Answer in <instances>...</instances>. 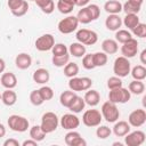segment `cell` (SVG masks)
Returning a JSON list of instances; mask_svg holds the SVG:
<instances>
[{"instance_id": "1", "label": "cell", "mask_w": 146, "mask_h": 146, "mask_svg": "<svg viewBox=\"0 0 146 146\" xmlns=\"http://www.w3.org/2000/svg\"><path fill=\"white\" fill-rule=\"evenodd\" d=\"M103 119H105L107 122L110 123H114L115 121L119 120L120 117V111L116 106V104L107 100L102 105V110H100Z\"/></svg>"}, {"instance_id": "2", "label": "cell", "mask_w": 146, "mask_h": 146, "mask_svg": "<svg viewBox=\"0 0 146 146\" xmlns=\"http://www.w3.org/2000/svg\"><path fill=\"white\" fill-rule=\"evenodd\" d=\"M58 124H59L58 116L54 112H46L42 115V117H41V124H40V127L46 132V135L54 132L57 129Z\"/></svg>"}, {"instance_id": "3", "label": "cell", "mask_w": 146, "mask_h": 146, "mask_svg": "<svg viewBox=\"0 0 146 146\" xmlns=\"http://www.w3.org/2000/svg\"><path fill=\"white\" fill-rule=\"evenodd\" d=\"M8 127L16 132H25L30 128V122L26 117L17 114H13L8 117Z\"/></svg>"}, {"instance_id": "4", "label": "cell", "mask_w": 146, "mask_h": 146, "mask_svg": "<svg viewBox=\"0 0 146 146\" xmlns=\"http://www.w3.org/2000/svg\"><path fill=\"white\" fill-rule=\"evenodd\" d=\"M130 98H131L130 91L123 87L112 89L108 92V100L114 104H125L130 100Z\"/></svg>"}, {"instance_id": "5", "label": "cell", "mask_w": 146, "mask_h": 146, "mask_svg": "<svg viewBox=\"0 0 146 146\" xmlns=\"http://www.w3.org/2000/svg\"><path fill=\"white\" fill-rule=\"evenodd\" d=\"M130 70H131V65H130L129 58H125L123 56H120V57H117L114 60L113 72H114V74L116 76H119V78L128 76V74L130 73Z\"/></svg>"}, {"instance_id": "6", "label": "cell", "mask_w": 146, "mask_h": 146, "mask_svg": "<svg viewBox=\"0 0 146 146\" xmlns=\"http://www.w3.org/2000/svg\"><path fill=\"white\" fill-rule=\"evenodd\" d=\"M91 86H92V80L87 76H82V78L73 76L70 78L68 81V88L72 91H87L88 89L91 88Z\"/></svg>"}, {"instance_id": "7", "label": "cell", "mask_w": 146, "mask_h": 146, "mask_svg": "<svg viewBox=\"0 0 146 146\" xmlns=\"http://www.w3.org/2000/svg\"><path fill=\"white\" fill-rule=\"evenodd\" d=\"M75 38L78 40V42L84 44V46H92L98 41V34L92 31V30H88V29H81L76 32Z\"/></svg>"}, {"instance_id": "8", "label": "cell", "mask_w": 146, "mask_h": 146, "mask_svg": "<svg viewBox=\"0 0 146 146\" xmlns=\"http://www.w3.org/2000/svg\"><path fill=\"white\" fill-rule=\"evenodd\" d=\"M78 25H79V21L76 18V16H67V17L63 18L62 21H59L57 27L60 33L70 34L78 29Z\"/></svg>"}, {"instance_id": "9", "label": "cell", "mask_w": 146, "mask_h": 146, "mask_svg": "<svg viewBox=\"0 0 146 146\" xmlns=\"http://www.w3.org/2000/svg\"><path fill=\"white\" fill-rule=\"evenodd\" d=\"M103 120L102 113L98 110H87L82 115V122L87 127H98Z\"/></svg>"}, {"instance_id": "10", "label": "cell", "mask_w": 146, "mask_h": 146, "mask_svg": "<svg viewBox=\"0 0 146 146\" xmlns=\"http://www.w3.org/2000/svg\"><path fill=\"white\" fill-rule=\"evenodd\" d=\"M34 44H35V48L39 51H48V50H51V48L54 47L55 38H54L52 34L46 33V34H42L41 36H39L35 40Z\"/></svg>"}, {"instance_id": "11", "label": "cell", "mask_w": 146, "mask_h": 146, "mask_svg": "<svg viewBox=\"0 0 146 146\" xmlns=\"http://www.w3.org/2000/svg\"><path fill=\"white\" fill-rule=\"evenodd\" d=\"M146 122V112L143 108H137L132 111L128 116V123L131 127L139 128Z\"/></svg>"}, {"instance_id": "12", "label": "cell", "mask_w": 146, "mask_h": 146, "mask_svg": "<svg viewBox=\"0 0 146 146\" xmlns=\"http://www.w3.org/2000/svg\"><path fill=\"white\" fill-rule=\"evenodd\" d=\"M59 123L65 130H74L80 125V119L73 113H66L60 117Z\"/></svg>"}, {"instance_id": "13", "label": "cell", "mask_w": 146, "mask_h": 146, "mask_svg": "<svg viewBox=\"0 0 146 146\" xmlns=\"http://www.w3.org/2000/svg\"><path fill=\"white\" fill-rule=\"evenodd\" d=\"M145 141V132L141 130H136L128 132L124 136V143L128 146H140Z\"/></svg>"}, {"instance_id": "14", "label": "cell", "mask_w": 146, "mask_h": 146, "mask_svg": "<svg viewBox=\"0 0 146 146\" xmlns=\"http://www.w3.org/2000/svg\"><path fill=\"white\" fill-rule=\"evenodd\" d=\"M121 52H122V56L125 57V58H132V57H135L137 55V52H138V41L136 39L131 38L127 42L122 43Z\"/></svg>"}, {"instance_id": "15", "label": "cell", "mask_w": 146, "mask_h": 146, "mask_svg": "<svg viewBox=\"0 0 146 146\" xmlns=\"http://www.w3.org/2000/svg\"><path fill=\"white\" fill-rule=\"evenodd\" d=\"M65 144L68 146H86L87 141L81 137L78 131L70 130L65 135Z\"/></svg>"}, {"instance_id": "16", "label": "cell", "mask_w": 146, "mask_h": 146, "mask_svg": "<svg viewBox=\"0 0 146 146\" xmlns=\"http://www.w3.org/2000/svg\"><path fill=\"white\" fill-rule=\"evenodd\" d=\"M122 25V18L119 14H110L105 19V26L110 31H117Z\"/></svg>"}, {"instance_id": "17", "label": "cell", "mask_w": 146, "mask_h": 146, "mask_svg": "<svg viewBox=\"0 0 146 146\" xmlns=\"http://www.w3.org/2000/svg\"><path fill=\"white\" fill-rule=\"evenodd\" d=\"M16 67L19 70H26L32 65V57L26 52H21L15 58Z\"/></svg>"}, {"instance_id": "18", "label": "cell", "mask_w": 146, "mask_h": 146, "mask_svg": "<svg viewBox=\"0 0 146 146\" xmlns=\"http://www.w3.org/2000/svg\"><path fill=\"white\" fill-rule=\"evenodd\" d=\"M0 82L6 89H14L17 86V78L14 73L6 72V73H2Z\"/></svg>"}, {"instance_id": "19", "label": "cell", "mask_w": 146, "mask_h": 146, "mask_svg": "<svg viewBox=\"0 0 146 146\" xmlns=\"http://www.w3.org/2000/svg\"><path fill=\"white\" fill-rule=\"evenodd\" d=\"M84 103L91 107L94 106H97L99 104V100H100V95L97 90H94V89H88L84 94Z\"/></svg>"}, {"instance_id": "20", "label": "cell", "mask_w": 146, "mask_h": 146, "mask_svg": "<svg viewBox=\"0 0 146 146\" xmlns=\"http://www.w3.org/2000/svg\"><path fill=\"white\" fill-rule=\"evenodd\" d=\"M130 131V124L127 121H115L113 132L116 137H124Z\"/></svg>"}, {"instance_id": "21", "label": "cell", "mask_w": 146, "mask_h": 146, "mask_svg": "<svg viewBox=\"0 0 146 146\" xmlns=\"http://www.w3.org/2000/svg\"><path fill=\"white\" fill-rule=\"evenodd\" d=\"M32 78H33L34 82H36L39 84H44V83H47L49 81L50 74H49L48 70H46V68H38V70L34 71Z\"/></svg>"}, {"instance_id": "22", "label": "cell", "mask_w": 146, "mask_h": 146, "mask_svg": "<svg viewBox=\"0 0 146 146\" xmlns=\"http://www.w3.org/2000/svg\"><path fill=\"white\" fill-rule=\"evenodd\" d=\"M102 49L106 55H113L119 50V46H117L116 40L106 39L102 42Z\"/></svg>"}, {"instance_id": "23", "label": "cell", "mask_w": 146, "mask_h": 146, "mask_svg": "<svg viewBox=\"0 0 146 146\" xmlns=\"http://www.w3.org/2000/svg\"><path fill=\"white\" fill-rule=\"evenodd\" d=\"M17 100V95L13 89H6L1 94V102L6 106H13Z\"/></svg>"}, {"instance_id": "24", "label": "cell", "mask_w": 146, "mask_h": 146, "mask_svg": "<svg viewBox=\"0 0 146 146\" xmlns=\"http://www.w3.org/2000/svg\"><path fill=\"white\" fill-rule=\"evenodd\" d=\"M68 52L70 55H73L74 57H78V58L83 57L86 55V46L80 42H73L70 44Z\"/></svg>"}, {"instance_id": "25", "label": "cell", "mask_w": 146, "mask_h": 146, "mask_svg": "<svg viewBox=\"0 0 146 146\" xmlns=\"http://www.w3.org/2000/svg\"><path fill=\"white\" fill-rule=\"evenodd\" d=\"M104 9L108 14H120L122 11V3L117 0H108L105 2Z\"/></svg>"}, {"instance_id": "26", "label": "cell", "mask_w": 146, "mask_h": 146, "mask_svg": "<svg viewBox=\"0 0 146 146\" xmlns=\"http://www.w3.org/2000/svg\"><path fill=\"white\" fill-rule=\"evenodd\" d=\"M75 96H76L75 91L65 90V91H63V92L60 94V96H59V102H60V104H62L64 107H67V108H68V106L72 104L73 99L75 98Z\"/></svg>"}, {"instance_id": "27", "label": "cell", "mask_w": 146, "mask_h": 146, "mask_svg": "<svg viewBox=\"0 0 146 146\" xmlns=\"http://www.w3.org/2000/svg\"><path fill=\"white\" fill-rule=\"evenodd\" d=\"M128 90L130 91V94L133 95H141L145 91V84L143 81L140 80H133L129 83L128 86Z\"/></svg>"}, {"instance_id": "28", "label": "cell", "mask_w": 146, "mask_h": 146, "mask_svg": "<svg viewBox=\"0 0 146 146\" xmlns=\"http://www.w3.org/2000/svg\"><path fill=\"white\" fill-rule=\"evenodd\" d=\"M84 106H86V103H84V99L80 96H75V98L73 99L72 104L68 106V110L72 112V113H80L84 110Z\"/></svg>"}, {"instance_id": "29", "label": "cell", "mask_w": 146, "mask_h": 146, "mask_svg": "<svg viewBox=\"0 0 146 146\" xmlns=\"http://www.w3.org/2000/svg\"><path fill=\"white\" fill-rule=\"evenodd\" d=\"M35 3L44 14H51L55 10L54 0H35Z\"/></svg>"}, {"instance_id": "30", "label": "cell", "mask_w": 146, "mask_h": 146, "mask_svg": "<svg viewBox=\"0 0 146 146\" xmlns=\"http://www.w3.org/2000/svg\"><path fill=\"white\" fill-rule=\"evenodd\" d=\"M138 23H139V17L137 14H125L122 21V24H124V26L128 27L129 30H132Z\"/></svg>"}, {"instance_id": "31", "label": "cell", "mask_w": 146, "mask_h": 146, "mask_svg": "<svg viewBox=\"0 0 146 146\" xmlns=\"http://www.w3.org/2000/svg\"><path fill=\"white\" fill-rule=\"evenodd\" d=\"M92 59H94L95 67H102L107 64L108 57L104 51H97V52L92 54Z\"/></svg>"}, {"instance_id": "32", "label": "cell", "mask_w": 146, "mask_h": 146, "mask_svg": "<svg viewBox=\"0 0 146 146\" xmlns=\"http://www.w3.org/2000/svg\"><path fill=\"white\" fill-rule=\"evenodd\" d=\"M46 137V132L42 130V128L40 125H33L31 129H30V138L34 139L35 141H41L43 140Z\"/></svg>"}, {"instance_id": "33", "label": "cell", "mask_w": 146, "mask_h": 146, "mask_svg": "<svg viewBox=\"0 0 146 146\" xmlns=\"http://www.w3.org/2000/svg\"><path fill=\"white\" fill-rule=\"evenodd\" d=\"M130 72H131L133 80L143 81L146 78V67L144 65H136L132 70H130Z\"/></svg>"}, {"instance_id": "34", "label": "cell", "mask_w": 146, "mask_h": 146, "mask_svg": "<svg viewBox=\"0 0 146 146\" xmlns=\"http://www.w3.org/2000/svg\"><path fill=\"white\" fill-rule=\"evenodd\" d=\"M79 73V66L76 63L73 62H68L65 66H64V75L67 78H73L76 76Z\"/></svg>"}, {"instance_id": "35", "label": "cell", "mask_w": 146, "mask_h": 146, "mask_svg": "<svg viewBox=\"0 0 146 146\" xmlns=\"http://www.w3.org/2000/svg\"><path fill=\"white\" fill-rule=\"evenodd\" d=\"M51 62L57 67H64L70 62V55H68V52L67 54H64V55H58V56L52 55Z\"/></svg>"}, {"instance_id": "36", "label": "cell", "mask_w": 146, "mask_h": 146, "mask_svg": "<svg viewBox=\"0 0 146 146\" xmlns=\"http://www.w3.org/2000/svg\"><path fill=\"white\" fill-rule=\"evenodd\" d=\"M76 18H78L79 23H82V24H89L90 22H92V18H91L87 7H82V9H80L78 11Z\"/></svg>"}, {"instance_id": "37", "label": "cell", "mask_w": 146, "mask_h": 146, "mask_svg": "<svg viewBox=\"0 0 146 146\" xmlns=\"http://www.w3.org/2000/svg\"><path fill=\"white\" fill-rule=\"evenodd\" d=\"M140 8H141V6L136 5L129 0L124 5H122V10H124L125 14H138L140 11Z\"/></svg>"}, {"instance_id": "38", "label": "cell", "mask_w": 146, "mask_h": 146, "mask_svg": "<svg viewBox=\"0 0 146 146\" xmlns=\"http://www.w3.org/2000/svg\"><path fill=\"white\" fill-rule=\"evenodd\" d=\"M115 40L116 42H120V43H124L127 42L128 40H130L132 36H131V33L128 31V30H117L115 31Z\"/></svg>"}, {"instance_id": "39", "label": "cell", "mask_w": 146, "mask_h": 146, "mask_svg": "<svg viewBox=\"0 0 146 146\" xmlns=\"http://www.w3.org/2000/svg\"><path fill=\"white\" fill-rule=\"evenodd\" d=\"M74 7H75L74 5H72L70 2H66L64 0H58V2H57V9L62 14H70L73 10Z\"/></svg>"}, {"instance_id": "40", "label": "cell", "mask_w": 146, "mask_h": 146, "mask_svg": "<svg viewBox=\"0 0 146 146\" xmlns=\"http://www.w3.org/2000/svg\"><path fill=\"white\" fill-rule=\"evenodd\" d=\"M111 133H112V130L107 125H98L96 130V136L99 139H106L107 137L111 136Z\"/></svg>"}, {"instance_id": "41", "label": "cell", "mask_w": 146, "mask_h": 146, "mask_svg": "<svg viewBox=\"0 0 146 146\" xmlns=\"http://www.w3.org/2000/svg\"><path fill=\"white\" fill-rule=\"evenodd\" d=\"M30 102H31L34 106H40V105L43 104L44 100L42 99L39 89H38V90H33V91H31V94H30Z\"/></svg>"}, {"instance_id": "42", "label": "cell", "mask_w": 146, "mask_h": 146, "mask_svg": "<svg viewBox=\"0 0 146 146\" xmlns=\"http://www.w3.org/2000/svg\"><path fill=\"white\" fill-rule=\"evenodd\" d=\"M131 31H132L133 35H136L138 38H146V24H144V23L139 22Z\"/></svg>"}, {"instance_id": "43", "label": "cell", "mask_w": 146, "mask_h": 146, "mask_svg": "<svg viewBox=\"0 0 146 146\" xmlns=\"http://www.w3.org/2000/svg\"><path fill=\"white\" fill-rule=\"evenodd\" d=\"M39 91H40V95H41V97H42V99H43L44 102L50 100V99H52V97H54V90H52L50 87H48V86L41 87V88L39 89Z\"/></svg>"}, {"instance_id": "44", "label": "cell", "mask_w": 146, "mask_h": 146, "mask_svg": "<svg viewBox=\"0 0 146 146\" xmlns=\"http://www.w3.org/2000/svg\"><path fill=\"white\" fill-rule=\"evenodd\" d=\"M27 10H29V3H27L26 0H24L23 3H22L19 7H17L15 10L11 11V14H13L14 16H16V17H22V16H24V15L27 13Z\"/></svg>"}, {"instance_id": "45", "label": "cell", "mask_w": 146, "mask_h": 146, "mask_svg": "<svg viewBox=\"0 0 146 146\" xmlns=\"http://www.w3.org/2000/svg\"><path fill=\"white\" fill-rule=\"evenodd\" d=\"M122 80H121V78H119V76H111L108 80H107V88L110 89V90H112V89H116V88H120V87H122Z\"/></svg>"}, {"instance_id": "46", "label": "cell", "mask_w": 146, "mask_h": 146, "mask_svg": "<svg viewBox=\"0 0 146 146\" xmlns=\"http://www.w3.org/2000/svg\"><path fill=\"white\" fill-rule=\"evenodd\" d=\"M86 7H87V9H88V11H89L92 21H96V19L99 18V16H100V8L97 5L91 3V5H88Z\"/></svg>"}, {"instance_id": "47", "label": "cell", "mask_w": 146, "mask_h": 146, "mask_svg": "<svg viewBox=\"0 0 146 146\" xmlns=\"http://www.w3.org/2000/svg\"><path fill=\"white\" fill-rule=\"evenodd\" d=\"M51 51H52V55L58 56V55L67 54L68 52V49H67V47L64 43H55L54 47L51 48Z\"/></svg>"}, {"instance_id": "48", "label": "cell", "mask_w": 146, "mask_h": 146, "mask_svg": "<svg viewBox=\"0 0 146 146\" xmlns=\"http://www.w3.org/2000/svg\"><path fill=\"white\" fill-rule=\"evenodd\" d=\"M82 66L86 70H94L95 68V64H94V59H92V54H86L82 58Z\"/></svg>"}, {"instance_id": "49", "label": "cell", "mask_w": 146, "mask_h": 146, "mask_svg": "<svg viewBox=\"0 0 146 146\" xmlns=\"http://www.w3.org/2000/svg\"><path fill=\"white\" fill-rule=\"evenodd\" d=\"M24 0H8L7 5H8V8L10 9V11L15 10L17 7H19L22 3H23Z\"/></svg>"}, {"instance_id": "50", "label": "cell", "mask_w": 146, "mask_h": 146, "mask_svg": "<svg viewBox=\"0 0 146 146\" xmlns=\"http://www.w3.org/2000/svg\"><path fill=\"white\" fill-rule=\"evenodd\" d=\"M3 146H19V141L14 138H9V139L5 140Z\"/></svg>"}, {"instance_id": "51", "label": "cell", "mask_w": 146, "mask_h": 146, "mask_svg": "<svg viewBox=\"0 0 146 146\" xmlns=\"http://www.w3.org/2000/svg\"><path fill=\"white\" fill-rule=\"evenodd\" d=\"M36 144H38V141H35L34 139H27V140H24L23 143H22V145L23 146H36Z\"/></svg>"}, {"instance_id": "52", "label": "cell", "mask_w": 146, "mask_h": 146, "mask_svg": "<svg viewBox=\"0 0 146 146\" xmlns=\"http://www.w3.org/2000/svg\"><path fill=\"white\" fill-rule=\"evenodd\" d=\"M89 3V1L88 0H75V6H78V7H86L87 5Z\"/></svg>"}, {"instance_id": "53", "label": "cell", "mask_w": 146, "mask_h": 146, "mask_svg": "<svg viewBox=\"0 0 146 146\" xmlns=\"http://www.w3.org/2000/svg\"><path fill=\"white\" fill-rule=\"evenodd\" d=\"M140 62L143 65L146 64V49H144L141 52H140Z\"/></svg>"}, {"instance_id": "54", "label": "cell", "mask_w": 146, "mask_h": 146, "mask_svg": "<svg viewBox=\"0 0 146 146\" xmlns=\"http://www.w3.org/2000/svg\"><path fill=\"white\" fill-rule=\"evenodd\" d=\"M5 135H6V127L2 123H0V138L5 137Z\"/></svg>"}, {"instance_id": "55", "label": "cell", "mask_w": 146, "mask_h": 146, "mask_svg": "<svg viewBox=\"0 0 146 146\" xmlns=\"http://www.w3.org/2000/svg\"><path fill=\"white\" fill-rule=\"evenodd\" d=\"M5 68H6V63L2 58H0V73H3Z\"/></svg>"}, {"instance_id": "56", "label": "cell", "mask_w": 146, "mask_h": 146, "mask_svg": "<svg viewBox=\"0 0 146 146\" xmlns=\"http://www.w3.org/2000/svg\"><path fill=\"white\" fill-rule=\"evenodd\" d=\"M129 1H131V2H133L136 5H139V6H141L143 2H144V0H129Z\"/></svg>"}, {"instance_id": "57", "label": "cell", "mask_w": 146, "mask_h": 146, "mask_svg": "<svg viewBox=\"0 0 146 146\" xmlns=\"http://www.w3.org/2000/svg\"><path fill=\"white\" fill-rule=\"evenodd\" d=\"M113 145H119V146H122V143H113Z\"/></svg>"}, {"instance_id": "58", "label": "cell", "mask_w": 146, "mask_h": 146, "mask_svg": "<svg viewBox=\"0 0 146 146\" xmlns=\"http://www.w3.org/2000/svg\"><path fill=\"white\" fill-rule=\"evenodd\" d=\"M0 100H1V92H0Z\"/></svg>"}, {"instance_id": "59", "label": "cell", "mask_w": 146, "mask_h": 146, "mask_svg": "<svg viewBox=\"0 0 146 146\" xmlns=\"http://www.w3.org/2000/svg\"><path fill=\"white\" fill-rule=\"evenodd\" d=\"M31 1H35V0H31Z\"/></svg>"}, {"instance_id": "60", "label": "cell", "mask_w": 146, "mask_h": 146, "mask_svg": "<svg viewBox=\"0 0 146 146\" xmlns=\"http://www.w3.org/2000/svg\"><path fill=\"white\" fill-rule=\"evenodd\" d=\"M88 1H90V0H88Z\"/></svg>"}]
</instances>
